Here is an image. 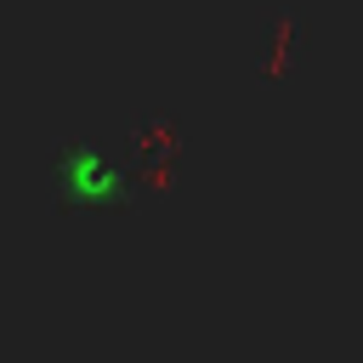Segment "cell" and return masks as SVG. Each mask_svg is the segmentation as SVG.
<instances>
[{
  "mask_svg": "<svg viewBox=\"0 0 363 363\" xmlns=\"http://www.w3.org/2000/svg\"><path fill=\"white\" fill-rule=\"evenodd\" d=\"M62 187H68L74 199L108 204V199H119V170H113V159H108L102 147L79 142V147H68V153H62Z\"/></svg>",
  "mask_w": 363,
  "mask_h": 363,
  "instance_id": "obj_1",
  "label": "cell"
}]
</instances>
